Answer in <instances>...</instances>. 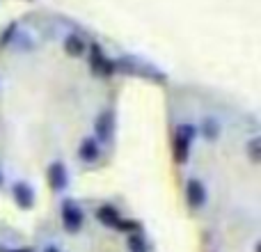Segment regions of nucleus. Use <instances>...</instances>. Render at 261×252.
<instances>
[{
  "label": "nucleus",
  "mask_w": 261,
  "mask_h": 252,
  "mask_svg": "<svg viewBox=\"0 0 261 252\" xmlns=\"http://www.w3.org/2000/svg\"><path fill=\"white\" fill-rule=\"evenodd\" d=\"M195 140V126L193 124H181L174 131V144H172V152H174V161L176 163H186L190 156V147H193Z\"/></svg>",
  "instance_id": "obj_1"
},
{
  "label": "nucleus",
  "mask_w": 261,
  "mask_h": 252,
  "mask_svg": "<svg viewBox=\"0 0 261 252\" xmlns=\"http://www.w3.org/2000/svg\"><path fill=\"white\" fill-rule=\"evenodd\" d=\"M83 220H85L83 209L78 207L76 202H64L62 204V225L69 234H76V232L83 227Z\"/></svg>",
  "instance_id": "obj_2"
},
{
  "label": "nucleus",
  "mask_w": 261,
  "mask_h": 252,
  "mask_svg": "<svg viewBox=\"0 0 261 252\" xmlns=\"http://www.w3.org/2000/svg\"><path fill=\"white\" fill-rule=\"evenodd\" d=\"M186 202L193 209H199L206 202V188H204V184L199 179H188V184H186Z\"/></svg>",
  "instance_id": "obj_3"
},
{
  "label": "nucleus",
  "mask_w": 261,
  "mask_h": 252,
  "mask_svg": "<svg viewBox=\"0 0 261 252\" xmlns=\"http://www.w3.org/2000/svg\"><path fill=\"white\" fill-rule=\"evenodd\" d=\"M48 186L55 190V193L64 190V186H67V167H64V163H50V167H48Z\"/></svg>",
  "instance_id": "obj_4"
},
{
  "label": "nucleus",
  "mask_w": 261,
  "mask_h": 252,
  "mask_svg": "<svg viewBox=\"0 0 261 252\" xmlns=\"http://www.w3.org/2000/svg\"><path fill=\"white\" fill-rule=\"evenodd\" d=\"M94 131H96V140L101 142H110V135H113V113H101L94 122Z\"/></svg>",
  "instance_id": "obj_5"
},
{
  "label": "nucleus",
  "mask_w": 261,
  "mask_h": 252,
  "mask_svg": "<svg viewBox=\"0 0 261 252\" xmlns=\"http://www.w3.org/2000/svg\"><path fill=\"white\" fill-rule=\"evenodd\" d=\"M92 69H94V73H101V76H110L115 71L113 62L101 53L99 46H92Z\"/></svg>",
  "instance_id": "obj_6"
},
{
  "label": "nucleus",
  "mask_w": 261,
  "mask_h": 252,
  "mask_svg": "<svg viewBox=\"0 0 261 252\" xmlns=\"http://www.w3.org/2000/svg\"><path fill=\"white\" fill-rule=\"evenodd\" d=\"M14 199H16V204L21 209H32V204H35V193H32V188L28 184H23V181H18V184H14Z\"/></svg>",
  "instance_id": "obj_7"
},
{
  "label": "nucleus",
  "mask_w": 261,
  "mask_h": 252,
  "mask_svg": "<svg viewBox=\"0 0 261 252\" xmlns=\"http://www.w3.org/2000/svg\"><path fill=\"white\" fill-rule=\"evenodd\" d=\"M78 156H81L85 163H96V161H99V158H101V149H99V144H96V140L94 138L83 140V144L78 147Z\"/></svg>",
  "instance_id": "obj_8"
},
{
  "label": "nucleus",
  "mask_w": 261,
  "mask_h": 252,
  "mask_svg": "<svg viewBox=\"0 0 261 252\" xmlns=\"http://www.w3.org/2000/svg\"><path fill=\"white\" fill-rule=\"evenodd\" d=\"M96 218H99L101 225L110 227V230H117L119 222H122V218H119V211L115 207H101L99 211H96Z\"/></svg>",
  "instance_id": "obj_9"
},
{
  "label": "nucleus",
  "mask_w": 261,
  "mask_h": 252,
  "mask_svg": "<svg viewBox=\"0 0 261 252\" xmlns=\"http://www.w3.org/2000/svg\"><path fill=\"white\" fill-rule=\"evenodd\" d=\"M64 51H67V55H71V58H81V55L85 53V41L78 35H69L67 39H64Z\"/></svg>",
  "instance_id": "obj_10"
},
{
  "label": "nucleus",
  "mask_w": 261,
  "mask_h": 252,
  "mask_svg": "<svg viewBox=\"0 0 261 252\" xmlns=\"http://www.w3.org/2000/svg\"><path fill=\"white\" fill-rule=\"evenodd\" d=\"M202 131H204V138L211 140V142H213V140H216L218 135H220V124H218L213 117H208V119H204Z\"/></svg>",
  "instance_id": "obj_11"
},
{
  "label": "nucleus",
  "mask_w": 261,
  "mask_h": 252,
  "mask_svg": "<svg viewBox=\"0 0 261 252\" xmlns=\"http://www.w3.org/2000/svg\"><path fill=\"white\" fill-rule=\"evenodd\" d=\"M128 250L130 252H147V245H144L142 236H140V234H130L128 236Z\"/></svg>",
  "instance_id": "obj_12"
},
{
  "label": "nucleus",
  "mask_w": 261,
  "mask_h": 252,
  "mask_svg": "<svg viewBox=\"0 0 261 252\" xmlns=\"http://www.w3.org/2000/svg\"><path fill=\"white\" fill-rule=\"evenodd\" d=\"M250 158L259 163V138H252V142H250Z\"/></svg>",
  "instance_id": "obj_13"
},
{
  "label": "nucleus",
  "mask_w": 261,
  "mask_h": 252,
  "mask_svg": "<svg viewBox=\"0 0 261 252\" xmlns=\"http://www.w3.org/2000/svg\"><path fill=\"white\" fill-rule=\"evenodd\" d=\"M7 252H32V250H28V248H14V250H7Z\"/></svg>",
  "instance_id": "obj_14"
},
{
  "label": "nucleus",
  "mask_w": 261,
  "mask_h": 252,
  "mask_svg": "<svg viewBox=\"0 0 261 252\" xmlns=\"http://www.w3.org/2000/svg\"><path fill=\"white\" fill-rule=\"evenodd\" d=\"M44 252H60V250H58V248H53V245H48V248H46Z\"/></svg>",
  "instance_id": "obj_15"
},
{
  "label": "nucleus",
  "mask_w": 261,
  "mask_h": 252,
  "mask_svg": "<svg viewBox=\"0 0 261 252\" xmlns=\"http://www.w3.org/2000/svg\"><path fill=\"white\" fill-rule=\"evenodd\" d=\"M0 184H3V177H0Z\"/></svg>",
  "instance_id": "obj_16"
}]
</instances>
